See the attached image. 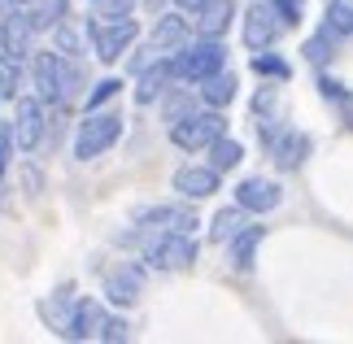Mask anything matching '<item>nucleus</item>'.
<instances>
[{"label": "nucleus", "instance_id": "nucleus-19", "mask_svg": "<svg viewBox=\"0 0 353 344\" xmlns=\"http://www.w3.org/2000/svg\"><path fill=\"white\" fill-rule=\"evenodd\" d=\"M262 240H266V227H262V223H249L232 244H227V257H232V270H236V274H249V270H253Z\"/></svg>", "mask_w": 353, "mask_h": 344}, {"label": "nucleus", "instance_id": "nucleus-34", "mask_svg": "<svg viewBox=\"0 0 353 344\" xmlns=\"http://www.w3.org/2000/svg\"><path fill=\"white\" fill-rule=\"evenodd\" d=\"M97 340H105V344H122V340H131L127 318H122V314H105V323H101V336H97Z\"/></svg>", "mask_w": 353, "mask_h": 344}, {"label": "nucleus", "instance_id": "nucleus-20", "mask_svg": "<svg viewBox=\"0 0 353 344\" xmlns=\"http://www.w3.org/2000/svg\"><path fill=\"white\" fill-rule=\"evenodd\" d=\"M196 92H201V105H210V109H227V105H232L236 96H240V79L223 65L219 74H210L205 83H196Z\"/></svg>", "mask_w": 353, "mask_h": 344}, {"label": "nucleus", "instance_id": "nucleus-4", "mask_svg": "<svg viewBox=\"0 0 353 344\" xmlns=\"http://www.w3.org/2000/svg\"><path fill=\"white\" fill-rule=\"evenodd\" d=\"M170 144L179 148V153H201V148H210L214 140H223L227 135V109H192L188 118H179L174 127H166Z\"/></svg>", "mask_w": 353, "mask_h": 344}, {"label": "nucleus", "instance_id": "nucleus-14", "mask_svg": "<svg viewBox=\"0 0 353 344\" xmlns=\"http://www.w3.org/2000/svg\"><path fill=\"white\" fill-rule=\"evenodd\" d=\"M219 188H223V174L214 170L210 161L205 166H179L174 170V192H179L183 201H210Z\"/></svg>", "mask_w": 353, "mask_h": 344}, {"label": "nucleus", "instance_id": "nucleus-5", "mask_svg": "<svg viewBox=\"0 0 353 344\" xmlns=\"http://www.w3.org/2000/svg\"><path fill=\"white\" fill-rule=\"evenodd\" d=\"M83 26H88V44L97 52V61H105V65H114L122 52H131V44L140 39V22L135 18H97V13H92Z\"/></svg>", "mask_w": 353, "mask_h": 344}, {"label": "nucleus", "instance_id": "nucleus-33", "mask_svg": "<svg viewBox=\"0 0 353 344\" xmlns=\"http://www.w3.org/2000/svg\"><path fill=\"white\" fill-rule=\"evenodd\" d=\"M275 109H279V88H275V79H270V83H262V88L253 92L249 114H253V122H266V118H279Z\"/></svg>", "mask_w": 353, "mask_h": 344}, {"label": "nucleus", "instance_id": "nucleus-9", "mask_svg": "<svg viewBox=\"0 0 353 344\" xmlns=\"http://www.w3.org/2000/svg\"><path fill=\"white\" fill-rule=\"evenodd\" d=\"M144 261H122L118 270L105 274V301H110L114 310H131L135 301L144 296Z\"/></svg>", "mask_w": 353, "mask_h": 344}, {"label": "nucleus", "instance_id": "nucleus-40", "mask_svg": "<svg viewBox=\"0 0 353 344\" xmlns=\"http://www.w3.org/2000/svg\"><path fill=\"white\" fill-rule=\"evenodd\" d=\"M144 5L153 9V13H161V9H166V0H144Z\"/></svg>", "mask_w": 353, "mask_h": 344}, {"label": "nucleus", "instance_id": "nucleus-12", "mask_svg": "<svg viewBox=\"0 0 353 344\" xmlns=\"http://www.w3.org/2000/svg\"><path fill=\"white\" fill-rule=\"evenodd\" d=\"M236 201L249 214H270V210L283 205V188L275 183V179H266V174H249V179L236 183Z\"/></svg>", "mask_w": 353, "mask_h": 344}, {"label": "nucleus", "instance_id": "nucleus-11", "mask_svg": "<svg viewBox=\"0 0 353 344\" xmlns=\"http://www.w3.org/2000/svg\"><path fill=\"white\" fill-rule=\"evenodd\" d=\"M61 52L57 48H44V52H31V88L44 105L61 109Z\"/></svg>", "mask_w": 353, "mask_h": 344}, {"label": "nucleus", "instance_id": "nucleus-18", "mask_svg": "<svg viewBox=\"0 0 353 344\" xmlns=\"http://www.w3.org/2000/svg\"><path fill=\"white\" fill-rule=\"evenodd\" d=\"M232 22H236V0H205L192 18L196 35H214V39H223L232 31Z\"/></svg>", "mask_w": 353, "mask_h": 344}, {"label": "nucleus", "instance_id": "nucleus-30", "mask_svg": "<svg viewBox=\"0 0 353 344\" xmlns=\"http://www.w3.org/2000/svg\"><path fill=\"white\" fill-rule=\"evenodd\" d=\"M249 70H253V74H262V79H275V83H288V79H292V65L283 61L279 52H266V48H262V52H253Z\"/></svg>", "mask_w": 353, "mask_h": 344}, {"label": "nucleus", "instance_id": "nucleus-10", "mask_svg": "<svg viewBox=\"0 0 353 344\" xmlns=\"http://www.w3.org/2000/svg\"><path fill=\"white\" fill-rule=\"evenodd\" d=\"M35 22H31V13H26L22 5H13L5 18H0V52H9V57H31L35 52Z\"/></svg>", "mask_w": 353, "mask_h": 344}, {"label": "nucleus", "instance_id": "nucleus-25", "mask_svg": "<svg viewBox=\"0 0 353 344\" xmlns=\"http://www.w3.org/2000/svg\"><path fill=\"white\" fill-rule=\"evenodd\" d=\"M196 101H201V92L192 96L188 88H170L166 96H161V122H166V127H174L179 118H188V114L196 109Z\"/></svg>", "mask_w": 353, "mask_h": 344}, {"label": "nucleus", "instance_id": "nucleus-17", "mask_svg": "<svg viewBox=\"0 0 353 344\" xmlns=\"http://www.w3.org/2000/svg\"><path fill=\"white\" fill-rule=\"evenodd\" d=\"M101 323H105V305H101L97 296H79L70 323H65V332H61V340H97L101 336Z\"/></svg>", "mask_w": 353, "mask_h": 344}, {"label": "nucleus", "instance_id": "nucleus-2", "mask_svg": "<svg viewBox=\"0 0 353 344\" xmlns=\"http://www.w3.org/2000/svg\"><path fill=\"white\" fill-rule=\"evenodd\" d=\"M170 65H174V79L179 83H205L210 74H219L227 65V44L214 35H196L188 39L179 52H170Z\"/></svg>", "mask_w": 353, "mask_h": 344}, {"label": "nucleus", "instance_id": "nucleus-23", "mask_svg": "<svg viewBox=\"0 0 353 344\" xmlns=\"http://www.w3.org/2000/svg\"><path fill=\"white\" fill-rule=\"evenodd\" d=\"M205 161H210L219 174H232V170H240V161H244V144L232 140V135H223V140H214V144L205 148Z\"/></svg>", "mask_w": 353, "mask_h": 344}, {"label": "nucleus", "instance_id": "nucleus-26", "mask_svg": "<svg viewBox=\"0 0 353 344\" xmlns=\"http://www.w3.org/2000/svg\"><path fill=\"white\" fill-rule=\"evenodd\" d=\"M336 44H341V39H336V35L327 31V26H319V31H314V35H310L305 44H301V52H305V61L314 65V70H323V65H327V61L336 57Z\"/></svg>", "mask_w": 353, "mask_h": 344}, {"label": "nucleus", "instance_id": "nucleus-28", "mask_svg": "<svg viewBox=\"0 0 353 344\" xmlns=\"http://www.w3.org/2000/svg\"><path fill=\"white\" fill-rule=\"evenodd\" d=\"M323 26H327L336 39H353V0H327Z\"/></svg>", "mask_w": 353, "mask_h": 344}, {"label": "nucleus", "instance_id": "nucleus-7", "mask_svg": "<svg viewBox=\"0 0 353 344\" xmlns=\"http://www.w3.org/2000/svg\"><path fill=\"white\" fill-rule=\"evenodd\" d=\"M13 135H18V148L22 153H35L48 135V114H44V101L39 96H18L13 101Z\"/></svg>", "mask_w": 353, "mask_h": 344}, {"label": "nucleus", "instance_id": "nucleus-41", "mask_svg": "<svg viewBox=\"0 0 353 344\" xmlns=\"http://www.w3.org/2000/svg\"><path fill=\"white\" fill-rule=\"evenodd\" d=\"M13 9V0H0V18H5V13Z\"/></svg>", "mask_w": 353, "mask_h": 344}, {"label": "nucleus", "instance_id": "nucleus-8", "mask_svg": "<svg viewBox=\"0 0 353 344\" xmlns=\"http://www.w3.org/2000/svg\"><path fill=\"white\" fill-rule=\"evenodd\" d=\"M135 227H144V231H196L201 218H196L192 205L166 201V205H144V210H135Z\"/></svg>", "mask_w": 353, "mask_h": 344}, {"label": "nucleus", "instance_id": "nucleus-21", "mask_svg": "<svg viewBox=\"0 0 353 344\" xmlns=\"http://www.w3.org/2000/svg\"><path fill=\"white\" fill-rule=\"evenodd\" d=\"M74 301H79V296H74V283H61L48 301H39V318H44L52 332L61 336L65 323H70V314H74Z\"/></svg>", "mask_w": 353, "mask_h": 344}, {"label": "nucleus", "instance_id": "nucleus-3", "mask_svg": "<svg viewBox=\"0 0 353 344\" xmlns=\"http://www.w3.org/2000/svg\"><path fill=\"white\" fill-rule=\"evenodd\" d=\"M192 231H144V266L148 270H192L196 266Z\"/></svg>", "mask_w": 353, "mask_h": 344}, {"label": "nucleus", "instance_id": "nucleus-24", "mask_svg": "<svg viewBox=\"0 0 353 344\" xmlns=\"http://www.w3.org/2000/svg\"><path fill=\"white\" fill-rule=\"evenodd\" d=\"M26 13H31L35 31H52L57 22L70 18V0H31V5H26Z\"/></svg>", "mask_w": 353, "mask_h": 344}, {"label": "nucleus", "instance_id": "nucleus-38", "mask_svg": "<svg viewBox=\"0 0 353 344\" xmlns=\"http://www.w3.org/2000/svg\"><path fill=\"white\" fill-rule=\"evenodd\" d=\"M319 92L327 96V101H349V88L336 83V79H327V74H319Z\"/></svg>", "mask_w": 353, "mask_h": 344}, {"label": "nucleus", "instance_id": "nucleus-43", "mask_svg": "<svg viewBox=\"0 0 353 344\" xmlns=\"http://www.w3.org/2000/svg\"><path fill=\"white\" fill-rule=\"evenodd\" d=\"M92 5H97V0H92Z\"/></svg>", "mask_w": 353, "mask_h": 344}, {"label": "nucleus", "instance_id": "nucleus-27", "mask_svg": "<svg viewBox=\"0 0 353 344\" xmlns=\"http://www.w3.org/2000/svg\"><path fill=\"white\" fill-rule=\"evenodd\" d=\"M83 83H88L83 61H79V57H65V61H61V109H70V105L79 101Z\"/></svg>", "mask_w": 353, "mask_h": 344}, {"label": "nucleus", "instance_id": "nucleus-29", "mask_svg": "<svg viewBox=\"0 0 353 344\" xmlns=\"http://www.w3.org/2000/svg\"><path fill=\"white\" fill-rule=\"evenodd\" d=\"M83 31L88 26H74L70 18L52 26V48L61 52V57H83Z\"/></svg>", "mask_w": 353, "mask_h": 344}, {"label": "nucleus", "instance_id": "nucleus-39", "mask_svg": "<svg viewBox=\"0 0 353 344\" xmlns=\"http://www.w3.org/2000/svg\"><path fill=\"white\" fill-rule=\"evenodd\" d=\"M170 5H174V9H183V13H196L201 5H205V0H170Z\"/></svg>", "mask_w": 353, "mask_h": 344}, {"label": "nucleus", "instance_id": "nucleus-6", "mask_svg": "<svg viewBox=\"0 0 353 344\" xmlns=\"http://www.w3.org/2000/svg\"><path fill=\"white\" fill-rule=\"evenodd\" d=\"M288 31L283 26V18L275 13V5L270 0H257V5H249V13L240 18V35H244V48L249 52H262V48H275V39Z\"/></svg>", "mask_w": 353, "mask_h": 344}, {"label": "nucleus", "instance_id": "nucleus-36", "mask_svg": "<svg viewBox=\"0 0 353 344\" xmlns=\"http://www.w3.org/2000/svg\"><path fill=\"white\" fill-rule=\"evenodd\" d=\"M131 9H135V0H97V18H131Z\"/></svg>", "mask_w": 353, "mask_h": 344}, {"label": "nucleus", "instance_id": "nucleus-37", "mask_svg": "<svg viewBox=\"0 0 353 344\" xmlns=\"http://www.w3.org/2000/svg\"><path fill=\"white\" fill-rule=\"evenodd\" d=\"M270 5H275V13L283 18L288 31H292V26H301V18H305V13H301V0H270Z\"/></svg>", "mask_w": 353, "mask_h": 344}, {"label": "nucleus", "instance_id": "nucleus-1", "mask_svg": "<svg viewBox=\"0 0 353 344\" xmlns=\"http://www.w3.org/2000/svg\"><path fill=\"white\" fill-rule=\"evenodd\" d=\"M122 131H127V118H122L118 109H110V105L92 109V114H83V122H79V131H74V157L79 161L105 157L122 140Z\"/></svg>", "mask_w": 353, "mask_h": 344}, {"label": "nucleus", "instance_id": "nucleus-22", "mask_svg": "<svg viewBox=\"0 0 353 344\" xmlns=\"http://www.w3.org/2000/svg\"><path fill=\"white\" fill-rule=\"evenodd\" d=\"M244 227H249V210L236 201V205H227V210H219L210 218V244H232Z\"/></svg>", "mask_w": 353, "mask_h": 344}, {"label": "nucleus", "instance_id": "nucleus-31", "mask_svg": "<svg viewBox=\"0 0 353 344\" xmlns=\"http://www.w3.org/2000/svg\"><path fill=\"white\" fill-rule=\"evenodd\" d=\"M22 96V57L0 52V101H18Z\"/></svg>", "mask_w": 353, "mask_h": 344}, {"label": "nucleus", "instance_id": "nucleus-15", "mask_svg": "<svg viewBox=\"0 0 353 344\" xmlns=\"http://www.w3.org/2000/svg\"><path fill=\"white\" fill-rule=\"evenodd\" d=\"M170 83H179V79H174V65H170V57H157L148 70L135 74V105H157L161 96L170 92Z\"/></svg>", "mask_w": 353, "mask_h": 344}, {"label": "nucleus", "instance_id": "nucleus-35", "mask_svg": "<svg viewBox=\"0 0 353 344\" xmlns=\"http://www.w3.org/2000/svg\"><path fill=\"white\" fill-rule=\"evenodd\" d=\"M13 148H18L13 122H0V179H5V170H9V157H13Z\"/></svg>", "mask_w": 353, "mask_h": 344}, {"label": "nucleus", "instance_id": "nucleus-16", "mask_svg": "<svg viewBox=\"0 0 353 344\" xmlns=\"http://www.w3.org/2000/svg\"><path fill=\"white\" fill-rule=\"evenodd\" d=\"M310 148H314V140H310L305 131H296V127H283L279 131V140L266 148L270 161H275L279 170H301V161L310 157Z\"/></svg>", "mask_w": 353, "mask_h": 344}, {"label": "nucleus", "instance_id": "nucleus-32", "mask_svg": "<svg viewBox=\"0 0 353 344\" xmlns=\"http://www.w3.org/2000/svg\"><path fill=\"white\" fill-rule=\"evenodd\" d=\"M118 92H122V79H118V74H105L101 83H92V88L83 92V114H92V109H105Z\"/></svg>", "mask_w": 353, "mask_h": 344}, {"label": "nucleus", "instance_id": "nucleus-42", "mask_svg": "<svg viewBox=\"0 0 353 344\" xmlns=\"http://www.w3.org/2000/svg\"><path fill=\"white\" fill-rule=\"evenodd\" d=\"M13 5H31V0H13Z\"/></svg>", "mask_w": 353, "mask_h": 344}, {"label": "nucleus", "instance_id": "nucleus-13", "mask_svg": "<svg viewBox=\"0 0 353 344\" xmlns=\"http://www.w3.org/2000/svg\"><path fill=\"white\" fill-rule=\"evenodd\" d=\"M196 26L183 18V9H174V13H157V22H153V35H148V44H153L161 57H170V52H179L188 39H192Z\"/></svg>", "mask_w": 353, "mask_h": 344}]
</instances>
